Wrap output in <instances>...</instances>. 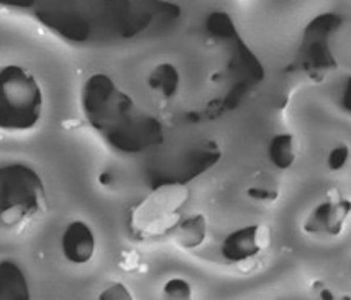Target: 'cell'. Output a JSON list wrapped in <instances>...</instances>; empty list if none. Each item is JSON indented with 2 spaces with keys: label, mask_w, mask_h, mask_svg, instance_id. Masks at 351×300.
<instances>
[{
  "label": "cell",
  "mask_w": 351,
  "mask_h": 300,
  "mask_svg": "<svg viewBox=\"0 0 351 300\" xmlns=\"http://www.w3.org/2000/svg\"><path fill=\"white\" fill-rule=\"evenodd\" d=\"M189 192L181 182L160 184L148 199L135 208L132 215V230L141 238L160 236L174 230L181 222V208Z\"/></svg>",
  "instance_id": "3957f363"
},
{
  "label": "cell",
  "mask_w": 351,
  "mask_h": 300,
  "mask_svg": "<svg viewBox=\"0 0 351 300\" xmlns=\"http://www.w3.org/2000/svg\"><path fill=\"white\" fill-rule=\"evenodd\" d=\"M351 214V202L345 199H328L320 202L304 222V232L311 235L327 233V235H340L345 222Z\"/></svg>",
  "instance_id": "8992f818"
},
{
  "label": "cell",
  "mask_w": 351,
  "mask_h": 300,
  "mask_svg": "<svg viewBox=\"0 0 351 300\" xmlns=\"http://www.w3.org/2000/svg\"><path fill=\"white\" fill-rule=\"evenodd\" d=\"M28 289L23 274L12 262L0 264V299H25Z\"/></svg>",
  "instance_id": "30bf717a"
},
{
  "label": "cell",
  "mask_w": 351,
  "mask_h": 300,
  "mask_svg": "<svg viewBox=\"0 0 351 300\" xmlns=\"http://www.w3.org/2000/svg\"><path fill=\"white\" fill-rule=\"evenodd\" d=\"M267 158L274 168L281 171L292 168L298 160L294 136L291 133H279V135L273 136L267 145Z\"/></svg>",
  "instance_id": "9c48e42d"
},
{
  "label": "cell",
  "mask_w": 351,
  "mask_h": 300,
  "mask_svg": "<svg viewBox=\"0 0 351 300\" xmlns=\"http://www.w3.org/2000/svg\"><path fill=\"white\" fill-rule=\"evenodd\" d=\"M340 107H341V110H345L346 114L351 115V76L346 79L343 90H341Z\"/></svg>",
  "instance_id": "9a60e30c"
},
{
  "label": "cell",
  "mask_w": 351,
  "mask_h": 300,
  "mask_svg": "<svg viewBox=\"0 0 351 300\" xmlns=\"http://www.w3.org/2000/svg\"><path fill=\"white\" fill-rule=\"evenodd\" d=\"M33 0H0L2 5H12V7H28L32 5Z\"/></svg>",
  "instance_id": "e0dca14e"
},
{
  "label": "cell",
  "mask_w": 351,
  "mask_h": 300,
  "mask_svg": "<svg viewBox=\"0 0 351 300\" xmlns=\"http://www.w3.org/2000/svg\"><path fill=\"white\" fill-rule=\"evenodd\" d=\"M104 297L106 299H130V292H128L123 286L115 284L114 287H110V289L104 292Z\"/></svg>",
  "instance_id": "2e32d148"
},
{
  "label": "cell",
  "mask_w": 351,
  "mask_h": 300,
  "mask_svg": "<svg viewBox=\"0 0 351 300\" xmlns=\"http://www.w3.org/2000/svg\"><path fill=\"white\" fill-rule=\"evenodd\" d=\"M341 23H343V18L340 15L325 12L312 18L304 28L295 62L299 69L304 71L308 77L322 81L325 74L337 68L332 38L340 30Z\"/></svg>",
  "instance_id": "277c9868"
},
{
  "label": "cell",
  "mask_w": 351,
  "mask_h": 300,
  "mask_svg": "<svg viewBox=\"0 0 351 300\" xmlns=\"http://www.w3.org/2000/svg\"><path fill=\"white\" fill-rule=\"evenodd\" d=\"M41 89L32 73L20 66L0 71V128L28 130L41 116Z\"/></svg>",
  "instance_id": "7a4b0ae2"
},
{
  "label": "cell",
  "mask_w": 351,
  "mask_h": 300,
  "mask_svg": "<svg viewBox=\"0 0 351 300\" xmlns=\"http://www.w3.org/2000/svg\"><path fill=\"white\" fill-rule=\"evenodd\" d=\"M84 107L92 125L117 149L140 153L161 141L160 123L106 76H94L87 82Z\"/></svg>",
  "instance_id": "6da1fadb"
},
{
  "label": "cell",
  "mask_w": 351,
  "mask_h": 300,
  "mask_svg": "<svg viewBox=\"0 0 351 300\" xmlns=\"http://www.w3.org/2000/svg\"><path fill=\"white\" fill-rule=\"evenodd\" d=\"M207 236V220L202 215H192L174 228V241L181 248L192 249L202 245Z\"/></svg>",
  "instance_id": "ba28073f"
},
{
  "label": "cell",
  "mask_w": 351,
  "mask_h": 300,
  "mask_svg": "<svg viewBox=\"0 0 351 300\" xmlns=\"http://www.w3.org/2000/svg\"><path fill=\"white\" fill-rule=\"evenodd\" d=\"M248 195L254 200H260V202H274L279 197L278 190L269 189V187H250Z\"/></svg>",
  "instance_id": "5bb4252c"
},
{
  "label": "cell",
  "mask_w": 351,
  "mask_h": 300,
  "mask_svg": "<svg viewBox=\"0 0 351 300\" xmlns=\"http://www.w3.org/2000/svg\"><path fill=\"white\" fill-rule=\"evenodd\" d=\"M271 243V230L265 225H248L230 233L221 245V256L230 262H246L261 254Z\"/></svg>",
  "instance_id": "5b68a950"
},
{
  "label": "cell",
  "mask_w": 351,
  "mask_h": 300,
  "mask_svg": "<svg viewBox=\"0 0 351 300\" xmlns=\"http://www.w3.org/2000/svg\"><path fill=\"white\" fill-rule=\"evenodd\" d=\"M350 160V149L345 145H338L328 153L327 158V166L330 171H340L346 166V162Z\"/></svg>",
  "instance_id": "4fadbf2b"
},
{
  "label": "cell",
  "mask_w": 351,
  "mask_h": 300,
  "mask_svg": "<svg viewBox=\"0 0 351 300\" xmlns=\"http://www.w3.org/2000/svg\"><path fill=\"white\" fill-rule=\"evenodd\" d=\"M192 287L184 279H171L165 286V295L169 299H189Z\"/></svg>",
  "instance_id": "7c38bea8"
},
{
  "label": "cell",
  "mask_w": 351,
  "mask_h": 300,
  "mask_svg": "<svg viewBox=\"0 0 351 300\" xmlns=\"http://www.w3.org/2000/svg\"><path fill=\"white\" fill-rule=\"evenodd\" d=\"M179 73L169 62L160 64L156 69L149 74L148 84L156 94H160L162 99H171L174 97L176 92L179 89Z\"/></svg>",
  "instance_id": "8fae6325"
},
{
  "label": "cell",
  "mask_w": 351,
  "mask_h": 300,
  "mask_svg": "<svg viewBox=\"0 0 351 300\" xmlns=\"http://www.w3.org/2000/svg\"><path fill=\"white\" fill-rule=\"evenodd\" d=\"M62 251L69 261L76 264H84L90 261L95 253L94 233L86 223H71L62 236Z\"/></svg>",
  "instance_id": "52a82bcc"
}]
</instances>
